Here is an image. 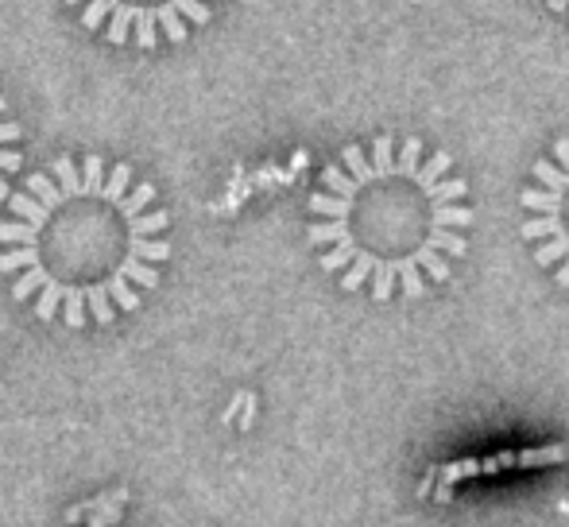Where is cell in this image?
Segmentation results:
<instances>
[{
  "mask_svg": "<svg viewBox=\"0 0 569 527\" xmlns=\"http://www.w3.org/2000/svg\"><path fill=\"white\" fill-rule=\"evenodd\" d=\"M151 182L101 156L54 159L31 175L0 221V271L39 322L86 330L140 310L171 257Z\"/></svg>",
  "mask_w": 569,
  "mask_h": 527,
  "instance_id": "6da1fadb",
  "label": "cell"
},
{
  "mask_svg": "<svg viewBox=\"0 0 569 527\" xmlns=\"http://www.w3.org/2000/svg\"><path fill=\"white\" fill-rule=\"evenodd\" d=\"M469 182L450 151L419 136L349 143L310 195V249L341 291L372 302L422 299L469 252Z\"/></svg>",
  "mask_w": 569,
  "mask_h": 527,
  "instance_id": "7a4b0ae2",
  "label": "cell"
},
{
  "mask_svg": "<svg viewBox=\"0 0 569 527\" xmlns=\"http://www.w3.org/2000/svg\"><path fill=\"white\" fill-rule=\"evenodd\" d=\"M78 12L82 28L109 43L159 47L182 43L194 28L213 20L221 0H62Z\"/></svg>",
  "mask_w": 569,
  "mask_h": 527,
  "instance_id": "3957f363",
  "label": "cell"
},
{
  "mask_svg": "<svg viewBox=\"0 0 569 527\" xmlns=\"http://www.w3.org/2000/svg\"><path fill=\"white\" fill-rule=\"evenodd\" d=\"M519 210V233L531 245L539 268L550 271L555 284L569 287V136L531 167Z\"/></svg>",
  "mask_w": 569,
  "mask_h": 527,
  "instance_id": "277c9868",
  "label": "cell"
},
{
  "mask_svg": "<svg viewBox=\"0 0 569 527\" xmlns=\"http://www.w3.org/2000/svg\"><path fill=\"white\" fill-rule=\"evenodd\" d=\"M20 125L8 117V101L0 98V202L8 198V179L20 171Z\"/></svg>",
  "mask_w": 569,
  "mask_h": 527,
  "instance_id": "5b68a950",
  "label": "cell"
},
{
  "mask_svg": "<svg viewBox=\"0 0 569 527\" xmlns=\"http://www.w3.org/2000/svg\"><path fill=\"white\" fill-rule=\"evenodd\" d=\"M547 8H550V12H558V16H569V0H547Z\"/></svg>",
  "mask_w": 569,
  "mask_h": 527,
  "instance_id": "8992f818",
  "label": "cell"
}]
</instances>
